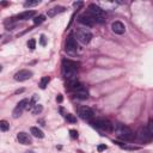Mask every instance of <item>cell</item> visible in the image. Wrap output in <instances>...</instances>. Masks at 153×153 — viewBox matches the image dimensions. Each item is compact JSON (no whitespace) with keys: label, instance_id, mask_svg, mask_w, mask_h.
I'll return each mask as SVG.
<instances>
[{"label":"cell","instance_id":"7a4b0ae2","mask_svg":"<svg viewBox=\"0 0 153 153\" xmlns=\"http://www.w3.org/2000/svg\"><path fill=\"white\" fill-rule=\"evenodd\" d=\"M86 15H89L90 17H92L95 19V22H98V23H104L105 22V18H107L105 12L98 5H96V4L89 5L88 11H86Z\"/></svg>","mask_w":153,"mask_h":153},{"label":"cell","instance_id":"f546056e","mask_svg":"<svg viewBox=\"0 0 153 153\" xmlns=\"http://www.w3.org/2000/svg\"><path fill=\"white\" fill-rule=\"evenodd\" d=\"M62 101H63L62 95H57V97H56V102H57V103H62Z\"/></svg>","mask_w":153,"mask_h":153},{"label":"cell","instance_id":"4fadbf2b","mask_svg":"<svg viewBox=\"0 0 153 153\" xmlns=\"http://www.w3.org/2000/svg\"><path fill=\"white\" fill-rule=\"evenodd\" d=\"M79 23H82V24H84V25H86V26H93L95 25V19L92 18V17H90L89 15H86V13H84V15H82L80 17H79Z\"/></svg>","mask_w":153,"mask_h":153},{"label":"cell","instance_id":"d6986e66","mask_svg":"<svg viewBox=\"0 0 153 153\" xmlns=\"http://www.w3.org/2000/svg\"><path fill=\"white\" fill-rule=\"evenodd\" d=\"M9 128H10V124H9L7 121H5V120H1V121H0V130L7 132Z\"/></svg>","mask_w":153,"mask_h":153},{"label":"cell","instance_id":"4dcf8cb0","mask_svg":"<svg viewBox=\"0 0 153 153\" xmlns=\"http://www.w3.org/2000/svg\"><path fill=\"white\" fill-rule=\"evenodd\" d=\"M23 91H24L23 89H22V90H17V91H16V93H21V92H23Z\"/></svg>","mask_w":153,"mask_h":153},{"label":"cell","instance_id":"ffe728a7","mask_svg":"<svg viewBox=\"0 0 153 153\" xmlns=\"http://www.w3.org/2000/svg\"><path fill=\"white\" fill-rule=\"evenodd\" d=\"M41 4V1L40 0H34V1H25L24 3V7H32V6H37V5H40Z\"/></svg>","mask_w":153,"mask_h":153},{"label":"cell","instance_id":"d6a6232c","mask_svg":"<svg viewBox=\"0 0 153 153\" xmlns=\"http://www.w3.org/2000/svg\"><path fill=\"white\" fill-rule=\"evenodd\" d=\"M1 69H3V66H0V72H1Z\"/></svg>","mask_w":153,"mask_h":153},{"label":"cell","instance_id":"603a6c76","mask_svg":"<svg viewBox=\"0 0 153 153\" xmlns=\"http://www.w3.org/2000/svg\"><path fill=\"white\" fill-rule=\"evenodd\" d=\"M65 118H66L68 122H71V123H75V122H76V117H75L74 115H72V114H66V115H65Z\"/></svg>","mask_w":153,"mask_h":153},{"label":"cell","instance_id":"2e32d148","mask_svg":"<svg viewBox=\"0 0 153 153\" xmlns=\"http://www.w3.org/2000/svg\"><path fill=\"white\" fill-rule=\"evenodd\" d=\"M66 9L63 7V6H56V7H54V9H50V10H48V17H54V16H56L57 13H61V12H63Z\"/></svg>","mask_w":153,"mask_h":153},{"label":"cell","instance_id":"484cf974","mask_svg":"<svg viewBox=\"0 0 153 153\" xmlns=\"http://www.w3.org/2000/svg\"><path fill=\"white\" fill-rule=\"evenodd\" d=\"M69 135L72 139H78V132H76L75 129H71L69 130Z\"/></svg>","mask_w":153,"mask_h":153},{"label":"cell","instance_id":"7402d4cb","mask_svg":"<svg viewBox=\"0 0 153 153\" xmlns=\"http://www.w3.org/2000/svg\"><path fill=\"white\" fill-rule=\"evenodd\" d=\"M44 19H46V17L44 16H37V17H35L34 18V24L35 25H37V24H41V23H43L44 22Z\"/></svg>","mask_w":153,"mask_h":153},{"label":"cell","instance_id":"d4e9b609","mask_svg":"<svg viewBox=\"0 0 153 153\" xmlns=\"http://www.w3.org/2000/svg\"><path fill=\"white\" fill-rule=\"evenodd\" d=\"M40 44H41L42 47H44V46L47 44V37H46L44 35H41V36H40Z\"/></svg>","mask_w":153,"mask_h":153},{"label":"cell","instance_id":"6da1fadb","mask_svg":"<svg viewBox=\"0 0 153 153\" xmlns=\"http://www.w3.org/2000/svg\"><path fill=\"white\" fill-rule=\"evenodd\" d=\"M78 72V63L71 61V60H63L62 61V74L67 80L76 79L75 75Z\"/></svg>","mask_w":153,"mask_h":153},{"label":"cell","instance_id":"4316f807","mask_svg":"<svg viewBox=\"0 0 153 153\" xmlns=\"http://www.w3.org/2000/svg\"><path fill=\"white\" fill-rule=\"evenodd\" d=\"M147 129L149 130V133H151V134H153V122H152V120H149L148 126H147Z\"/></svg>","mask_w":153,"mask_h":153},{"label":"cell","instance_id":"ba28073f","mask_svg":"<svg viewBox=\"0 0 153 153\" xmlns=\"http://www.w3.org/2000/svg\"><path fill=\"white\" fill-rule=\"evenodd\" d=\"M78 114L80 115L82 118H84L86 121H91V118L93 117V111L89 107H82V108H79Z\"/></svg>","mask_w":153,"mask_h":153},{"label":"cell","instance_id":"8992f818","mask_svg":"<svg viewBox=\"0 0 153 153\" xmlns=\"http://www.w3.org/2000/svg\"><path fill=\"white\" fill-rule=\"evenodd\" d=\"M32 76V72L29 69H22L15 74V80L17 82H25Z\"/></svg>","mask_w":153,"mask_h":153},{"label":"cell","instance_id":"cb8c5ba5","mask_svg":"<svg viewBox=\"0 0 153 153\" xmlns=\"http://www.w3.org/2000/svg\"><path fill=\"white\" fill-rule=\"evenodd\" d=\"M28 47H29V49L34 50V49L36 48V40H34V38L29 40V42H28Z\"/></svg>","mask_w":153,"mask_h":153},{"label":"cell","instance_id":"e575fe53","mask_svg":"<svg viewBox=\"0 0 153 153\" xmlns=\"http://www.w3.org/2000/svg\"><path fill=\"white\" fill-rule=\"evenodd\" d=\"M1 37H3V36H1V35H0V38H1Z\"/></svg>","mask_w":153,"mask_h":153},{"label":"cell","instance_id":"277c9868","mask_svg":"<svg viewBox=\"0 0 153 153\" xmlns=\"http://www.w3.org/2000/svg\"><path fill=\"white\" fill-rule=\"evenodd\" d=\"M92 123L96 128H98L101 130H104V132H108V133L114 129V126L111 124V122H109L108 120H104V118H98V120L93 121Z\"/></svg>","mask_w":153,"mask_h":153},{"label":"cell","instance_id":"1f68e13d","mask_svg":"<svg viewBox=\"0 0 153 153\" xmlns=\"http://www.w3.org/2000/svg\"><path fill=\"white\" fill-rule=\"evenodd\" d=\"M1 5H3V6H6V5H7V3H5V1H3V3H1Z\"/></svg>","mask_w":153,"mask_h":153},{"label":"cell","instance_id":"5b68a950","mask_svg":"<svg viewBox=\"0 0 153 153\" xmlns=\"http://www.w3.org/2000/svg\"><path fill=\"white\" fill-rule=\"evenodd\" d=\"M75 36H76V40L80 41L84 44H88L91 41V38H92L91 32L88 31V30H84V29H78V30H76Z\"/></svg>","mask_w":153,"mask_h":153},{"label":"cell","instance_id":"83f0119b","mask_svg":"<svg viewBox=\"0 0 153 153\" xmlns=\"http://www.w3.org/2000/svg\"><path fill=\"white\" fill-rule=\"evenodd\" d=\"M83 5H84V3H83V1H78V3L75 1V3L73 4V6H74V7L76 9V10H78V9H80V7L83 6Z\"/></svg>","mask_w":153,"mask_h":153},{"label":"cell","instance_id":"ac0fdd59","mask_svg":"<svg viewBox=\"0 0 153 153\" xmlns=\"http://www.w3.org/2000/svg\"><path fill=\"white\" fill-rule=\"evenodd\" d=\"M49 82H50V78H49V76H43V78L41 79V82H40V88H41L42 90H44V89L48 86Z\"/></svg>","mask_w":153,"mask_h":153},{"label":"cell","instance_id":"44dd1931","mask_svg":"<svg viewBox=\"0 0 153 153\" xmlns=\"http://www.w3.org/2000/svg\"><path fill=\"white\" fill-rule=\"evenodd\" d=\"M42 110H43V107H42L41 104H36V105L31 109V113H32L34 115H37V114L42 113Z\"/></svg>","mask_w":153,"mask_h":153},{"label":"cell","instance_id":"9c48e42d","mask_svg":"<svg viewBox=\"0 0 153 153\" xmlns=\"http://www.w3.org/2000/svg\"><path fill=\"white\" fill-rule=\"evenodd\" d=\"M152 135H153V134H151V133H149V130L147 129V127L140 128V130H139V133H138V138H139V140L145 141V142L151 141Z\"/></svg>","mask_w":153,"mask_h":153},{"label":"cell","instance_id":"3957f363","mask_svg":"<svg viewBox=\"0 0 153 153\" xmlns=\"http://www.w3.org/2000/svg\"><path fill=\"white\" fill-rule=\"evenodd\" d=\"M115 133H116V135H117L120 139L127 140V141L133 140L134 136H135L134 133H133V130H132L129 127L123 126V124H117L116 128H115Z\"/></svg>","mask_w":153,"mask_h":153},{"label":"cell","instance_id":"30bf717a","mask_svg":"<svg viewBox=\"0 0 153 153\" xmlns=\"http://www.w3.org/2000/svg\"><path fill=\"white\" fill-rule=\"evenodd\" d=\"M78 49V44H76V40L71 35L68 36L67 41H66V50L69 51V53H73Z\"/></svg>","mask_w":153,"mask_h":153},{"label":"cell","instance_id":"9a60e30c","mask_svg":"<svg viewBox=\"0 0 153 153\" xmlns=\"http://www.w3.org/2000/svg\"><path fill=\"white\" fill-rule=\"evenodd\" d=\"M34 16H35V11H24V12L19 13L16 18L17 19H21V21H26V19H30Z\"/></svg>","mask_w":153,"mask_h":153},{"label":"cell","instance_id":"5bb4252c","mask_svg":"<svg viewBox=\"0 0 153 153\" xmlns=\"http://www.w3.org/2000/svg\"><path fill=\"white\" fill-rule=\"evenodd\" d=\"M111 29H113V31H114L115 34H117V35H122V34H124V31H126V28H124L123 23H121V22H118V21H116V22H114V23L111 24Z\"/></svg>","mask_w":153,"mask_h":153},{"label":"cell","instance_id":"e0dca14e","mask_svg":"<svg viewBox=\"0 0 153 153\" xmlns=\"http://www.w3.org/2000/svg\"><path fill=\"white\" fill-rule=\"evenodd\" d=\"M30 132H31V134H32L35 138H38V139H42V138H44V134H43V132H42L41 129H38L37 127H31Z\"/></svg>","mask_w":153,"mask_h":153},{"label":"cell","instance_id":"8fae6325","mask_svg":"<svg viewBox=\"0 0 153 153\" xmlns=\"http://www.w3.org/2000/svg\"><path fill=\"white\" fill-rule=\"evenodd\" d=\"M74 93H75V96H76V97L80 98V99H86V98L89 97V92H88V90H86L83 85H80V84L74 89Z\"/></svg>","mask_w":153,"mask_h":153},{"label":"cell","instance_id":"836d02e7","mask_svg":"<svg viewBox=\"0 0 153 153\" xmlns=\"http://www.w3.org/2000/svg\"><path fill=\"white\" fill-rule=\"evenodd\" d=\"M25 153H34V152H32V151H30V152H25Z\"/></svg>","mask_w":153,"mask_h":153},{"label":"cell","instance_id":"52a82bcc","mask_svg":"<svg viewBox=\"0 0 153 153\" xmlns=\"http://www.w3.org/2000/svg\"><path fill=\"white\" fill-rule=\"evenodd\" d=\"M28 103H29V101H28V99H22V101L17 104V107L15 108V110H13V113H12V116H13L15 118H18V117L22 115L23 110H24V109H26Z\"/></svg>","mask_w":153,"mask_h":153},{"label":"cell","instance_id":"7c38bea8","mask_svg":"<svg viewBox=\"0 0 153 153\" xmlns=\"http://www.w3.org/2000/svg\"><path fill=\"white\" fill-rule=\"evenodd\" d=\"M17 139H18L19 143H22V145H31V143H32V139H31V136H30L29 134L24 133V132L18 133Z\"/></svg>","mask_w":153,"mask_h":153},{"label":"cell","instance_id":"f1b7e54d","mask_svg":"<svg viewBox=\"0 0 153 153\" xmlns=\"http://www.w3.org/2000/svg\"><path fill=\"white\" fill-rule=\"evenodd\" d=\"M107 148H108V146H107V145H99V146L97 147L98 152H103V151H105Z\"/></svg>","mask_w":153,"mask_h":153}]
</instances>
